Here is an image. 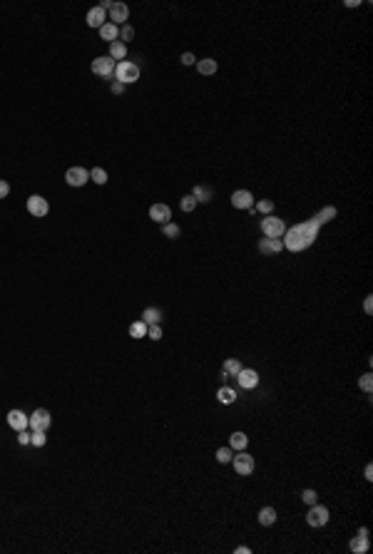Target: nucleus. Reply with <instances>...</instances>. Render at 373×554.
<instances>
[{"label":"nucleus","instance_id":"obj_1","mask_svg":"<svg viewBox=\"0 0 373 554\" xmlns=\"http://www.w3.org/2000/svg\"><path fill=\"white\" fill-rule=\"evenodd\" d=\"M316 236L318 234L311 231L306 224H296V226H291V229L284 231L281 241H284V249H289V251H304V249H309L316 241Z\"/></svg>","mask_w":373,"mask_h":554},{"label":"nucleus","instance_id":"obj_2","mask_svg":"<svg viewBox=\"0 0 373 554\" xmlns=\"http://www.w3.org/2000/svg\"><path fill=\"white\" fill-rule=\"evenodd\" d=\"M117 82H122V85H129V82H137L139 80V65H134V62H129V60H122V62H117L115 65V75H112Z\"/></svg>","mask_w":373,"mask_h":554},{"label":"nucleus","instance_id":"obj_3","mask_svg":"<svg viewBox=\"0 0 373 554\" xmlns=\"http://www.w3.org/2000/svg\"><path fill=\"white\" fill-rule=\"evenodd\" d=\"M284 231H286V226H284V222H281L279 217L269 214V217L261 219V234H264L266 239H281Z\"/></svg>","mask_w":373,"mask_h":554},{"label":"nucleus","instance_id":"obj_4","mask_svg":"<svg viewBox=\"0 0 373 554\" xmlns=\"http://www.w3.org/2000/svg\"><path fill=\"white\" fill-rule=\"evenodd\" d=\"M115 65H117V62H115L110 55H100V57L92 60V72L100 75V77H105V80H112V75H115Z\"/></svg>","mask_w":373,"mask_h":554},{"label":"nucleus","instance_id":"obj_5","mask_svg":"<svg viewBox=\"0 0 373 554\" xmlns=\"http://www.w3.org/2000/svg\"><path fill=\"white\" fill-rule=\"evenodd\" d=\"M232 465H234L237 475H242V477H247V475L254 472V457H251L249 452H244V450H239V452L232 457Z\"/></svg>","mask_w":373,"mask_h":554},{"label":"nucleus","instance_id":"obj_6","mask_svg":"<svg viewBox=\"0 0 373 554\" xmlns=\"http://www.w3.org/2000/svg\"><path fill=\"white\" fill-rule=\"evenodd\" d=\"M65 181L70 184V187H85V184L90 181V171L82 169V166H70L65 171Z\"/></svg>","mask_w":373,"mask_h":554},{"label":"nucleus","instance_id":"obj_7","mask_svg":"<svg viewBox=\"0 0 373 554\" xmlns=\"http://www.w3.org/2000/svg\"><path fill=\"white\" fill-rule=\"evenodd\" d=\"M306 522L311 524V527H323L326 522H328V507H323V504H311V509H309V514H306Z\"/></svg>","mask_w":373,"mask_h":554},{"label":"nucleus","instance_id":"obj_8","mask_svg":"<svg viewBox=\"0 0 373 554\" xmlns=\"http://www.w3.org/2000/svg\"><path fill=\"white\" fill-rule=\"evenodd\" d=\"M50 423H53V418H50V413L45 410V408H38L33 415H30V420H28V428L30 430H48L50 428Z\"/></svg>","mask_w":373,"mask_h":554},{"label":"nucleus","instance_id":"obj_9","mask_svg":"<svg viewBox=\"0 0 373 554\" xmlns=\"http://www.w3.org/2000/svg\"><path fill=\"white\" fill-rule=\"evenodd\" d=\"M127 18H129V8L124 5V3H112V8H110V23H115L117 28H122L124 23H127Z\"/></svg>","mask_w":373,"mask_h":554},{"label":"nucleus","instance_id":"obj_10","mask_svg":"<svg viewBox=\"0 0 373 554\" xmlns=\"http://www.w3.org/2000/svg\"><path fill=\"white\" fill-rule=\"evenodd\" d=\"M28 212H30L33 217H45V214L50 212V204H48V199H43L40 194H33V197H28Z\"/></svg>","mask_w":373,"mask_h":554},{"label":"nucleus","instance_id":"obj_11","mask_svg":"<svg viewBox=\"0 0 373 554\" xmlns=\"http://www.w3.org/2000/svg\"><path fill=\"white\" fill-rule=\"evenodd\" d=\"M232 207L234 209H251L254 207V194L247 192V189H237L232 194Z\"/></svg>","mask_w":373,"mask_h":554},{"label":"nucleus","instance_id":"obj_12","mask_svg":"<svg viewBox=\"0 0 373 554\" xmlns=\"http://www.w3.org/2000/svg\"><path fill=\"white\" fill-rule=\"evenodd\" d=\"M237 381H239V388L251 390V388H256V386H259V373H256V371H251V368H242L239 376H237Z\"/></svg>","mask_w":373,"mask_h":554},{"label":"nucleus","instance_id":"obj_13","mask_svg":"<svg viewBox=\"0 0 373 554\" xmlns=\"http://www.w3.org/2000/svg\"><path fill=\"white\" fill-rule=\"evenodd\" d=\"M149 219L164 226V224L172 219V209H169L167 204H152V207H149Z\"/></svg>","mask_w":373,"mask_h":554},{"label":"nucleus","instance_id":"obj_14","mask_svg":"<svg viewBox=\"0 0 373 554\" xmlns=\"http://www.w3.org/2000/svg\"><path fill=\"white\" fill-rule=\"evenodd\" d=\"M28 420H30V415H25L23 410H10V413H8V425H10L15 433L28 430Z\"/></svg>","mask_w":373,"mask_h":554},{"label":"nucleus","instance_id":"obj_15","mask_svg":"<svg viewBox=\"0 0 373 554\" xmlns=\"http://www.w3.org/2000/svg\"><path fill=\"white\" fill-rule=\"evenodd\" d=\"M242 368H244V365H242L237 358H227V360H224V365H222V381L227 383L229 378H237Z\"/></svg>","mask_w":373,"mask_h":554},{"label":"nucleus","instance_id":"obj_16","mask_svg":"<svg viewBox=\"0 0 373 554\" xmlns=\"http://www.w3.org/2000/svg\"><path fill=\"white\" fill-rule=\"evenodd\" d=\"M281 249H284V241H281V239H261V241H259V251L266 254V256L279 254Z\"/></svg>","mask_w":373,"mask_h":554},{"label":"nucleus","instance_id":"obj_17","mask_svg":"<svg viewBox=\"0 0 373 554\" xmlns=\"http://www.w3.org/2000/svg\"><path fill=\"white\" fill-rule=\"evenodd\" d=\"M105 23H107V13H105L102 8H92V10L87 13V25H90V28H97V30H100Z\"/></svg>","mask_w":373,"mask_h":554},{"label":"nucleus","instance_id":"obj_18","mask_svg":"<svg viewBox=\"0 0 373 554\" xmlns=\"http://www.w3.org/2000/svg\"><path fill=\"white\" fill-rule=\"evenodd\" d=\"M100 38L105 40V43H115V40H120V28L115 25V23H105L102 28H100Z\"/></svg>","mask_w":373,"mask_h":554},{"label":"nucleus","instance_id":"obj_19","mask_svg":"<svg viewBox=\"0 0 373 554\" xmlns=\"http://www.w3.org/2000/svg\"><path fill=\"white\" fill-rule=\"evenodd\" d=\"M110 57H112L115 62H117V60L122 62V60L127 57V45H124V43H120V40L110 43Z\"/></svg>","mask_w":373,"mask_h":554},{"label":"nucleus","instance_id":"obj_20","mask_svg":"<svg viewBox=\"0 0 373 554\" xmlns=\"http://www.w3.org/2000/svg\"><path fill=\"white\" fill-rule=\"evenodd\" d=\"M217 398H219V403H222V405H232V403L237 400V390H234V388H229V386H222V388L217 390Z\"/></svg>","mask_w":373,"mask_h":554},{"label":"nucleus","instance_id":"obj_21","mask_svg":"<svg viewBox=\"0 0 373 554\" xmlns=\"http://www.w3.org/2000/svg\"><path fill=\"white\" fill-rule=\"evenodd\" d=\"M142 321H144L147 326H154V323H159V321H162V311H159V308H154V306H149V308H144V311H142Z\"/></svg>","mask_w":373,"mask_h":554},{"label":"nucleus","instance_id":"obj_22","mask_svg":"<svg viewBox=\"0 0 373 554\" xmlns=\"http://www.w3.org/2000/svg\"><path fill=\"white\" fill-rule=\"evenodd\" d=\"M351 552L353 554H363V552H368V537H363V534H356L353 539H351Z\"/></svg>","mask_w":373,"mask_h":554},{"label":"nucleus","instance_id":"obj_23","mask_svg":"<svg viewBox=\"0 0 373 554\" xmlns=\"http://www.w3.org/2000/svg\"><path fill=\"white\" fill-rule=\"evenodd\" d=\"M274 522H276V509H274V507H264V509H259V524L271 527Z\"/></svg>","mask_w":373,"mask_h":554},{"label":"nucleus","instance_id":"obj_24","mask_svg":"<svg viewBox=\"0 0 373 554\" xmlns=\"http://www.w3.org/2000/svg\"><path fill=\"white\" fill-rule=\"evenodd\" d=\"M197 70H199V75H214V72H217V60L204 57V60L197 62Z\"/></svg>","mask_w":373,"mask_h":554},{"label":"nucleus","instance_id":"obj_25","mask_svg":"<svg viewBox=\"0 0 373 554\" xmlns=\"http://www.w3.org/2000/svg\"><path fill=\"white\" fill-rule=\"evenodd\" d=\"M247 445H249V438H247L244 433H234V435L229 438V447H232V450H237V452H239V450H244Z\"/></svg>","mask_w":373,"mask_h":554},{"label":"nucleus","instance_id":"obj_26","mask_svg":"<svg viewBox=\"0 0 373 554\" xmlns=\"http://www.w3.org/2000/svg\"><path fill=\"white\" fill-rule=\"evenodd\" d=\"M192 197H194L197 202H204V204H207V202H212L214 192H212L209 187H199V184H197V187H194V194H192Z\"/></svg>","mask_w":373,"mask_h":554},{"label":"nucleus","instance_id":"obj_27","mask_svg":"<svg viewBox=\"0 0 373 554\" xmlns=\"http://www.w3.org/2000/svg\"><path fill=\"white\" fill-rule=\"evenodd\" d=\"M144 335H147V323L139 318L129 326V338H144Z\"/></svg>","mask_w":373,"mask_h":554},{"label":"nucleus","instance_id":"obj_28","mask_svg":"<svg viewBox=\"0 0 373 554\" xmlns=\"http://www.w3.org/2000/svg\"><path fill=\"white\" fill-rule=\"evenodd\" d=\"M333 217H336V207H323V209L316 214V222L323 226V224H326V222H331Z\"/></svg>","mask_w":373,"mask_h":554},{"label":"nucleus","instance_id":"obj_29","mask_svg":"<svg viewBox=\"0 0 373 554\" xmlns=\"http://www.w3.org/2000/svg\"><path fill=\"white\" fill-rule=\"evenodd\" d=\"M197 204H199V202H197V199H194L192 194H186V197H182V202H179L182 212H186V214H189V212H194V209H197Z\"/></svg>","mask_w":373,"mask_h":554},{"label":"nucleus","instance_id":"obj_30","mask_svg":"<svg viewBox=\"0 0 373 554\" xmlns=\"http://www.w3.org/2000/svg\"><path fill=\"white\" fill-rule=\"evenodd\" d=\"M90 179H92L95 184H100V187H102V184H107V171H105V169H100V166H95V169L90 171Z\"/></svg>","mask_w":373,"mask_h":554},{"label":"nucleus","instance_id":"obj_31","mask_svg":"<svg viewBox=\"0 0 373 554\" xmlns=\"http://www.w3.org/2000/svg\"><path fill=\"white\" fill-rule=\"evenodd\" d=\"M48 443V438H45V430H33L30 433V445H35V447H43Z\"/></svg>","mask_w":373,"mask_h":554},{"label":"nucleus","instance_id":"obj_32","mask_svg":"<svg viewBox=\"0 0 373 554\" xmlns=\"http://www.w3.org/2000/svg\"><path fill=\"white\" fill-rule=\"evenodd\" d=\"M132 38H134V28L124 23V25L120 28V43H124V45H127V43H129Z\"/></svg>","mask_w":373,"mask_h":554},{"label":"nucleus","instance_id":"obj_33","mask_svg":"<svg viewBox=\"0 0 373 554\" xmlns=\"http://www.w3.org/2000/svg\"><path fill=\"white\" fill-rule=\"evenodd\" d=\"M162 231H164V236H167V239H179V231H182V229H179L177 224L167 222V224L162 226Z\"/></svg>","mask_w":373,"mask_h":554},{"label":"nucleus","instance_id":"obj_34","mask_svg":"<svg viewBox=\"0 0 373 554\" xmlns=\"http://www.w3.org/2000/svg\"><path fill=\"white\" fill-rule=\"evenodd\" d=\"M358 388H361L363 393H371V390H373V376H371V373L361 376V378H358Z\"/></svg>","mask_w":373,"mask_h":554},{"label":"nucleus","instance_id":"obj_35","mask_svg":"<svg viewBox=\"0 0 373 554\" xmlns=\"http://www.w3.org/2000/svg\"><path fill=\"white\" fill-rule=\"evenodd\" d=\"M254 209H256V212H261V214H266V217H269V214H271V212H274V202H271V199H259V204H256V207H254Z\"/></svg>","mask_w":373,"mask_h":554},{"label":"nucleus","instance_id":"obj_36","mask_svg":"<svg viewBox=\"0 0 373 554\" xmlns=\"http://www.w3.org/2000/svg\"><path fill=\"white\" fill-rule=\"evenodd\" d=\"M232 457H234V452H232V447H219L217 450V460L224 465V462H232Z\"/></svg>","mask_w":373,"mask_h":554},{"label":"nucleus","instance_id":"obj_37","mask_svg":"<svg viewBox=\"0 0 373 554\" xmlns=\"http://www.w3.org/2000/svg\"><path fill=\"white\" fill-rule=\"evenodd\" d=\"M301 499H304V502H306L309 507H311V504H316V502H318V497H316V490H304V492H301Z\"/></svg>","mask_w":373,"mask_h":554},{"label":"nucleus","instance_id":"obj_38","mask_svg":"<svg viewBox=\"0 0 373 554\" xmlns=\"http://www.w3.org/2000/svg\"><path fill=\"white\" fill-rule=\"evenodd\" d=\"M147 335H149L152 340H159V338H162V328H159V323H154V326H147Z\"/></svg>","mask_w":373,"mask_h":554},{"label":"nucleus","instance_id":"obj_39","mask_svg":"<svg viewBox=\"0 0 373 554\" xmlns=\"http://www.w3.org/2000/svg\"><path fill=\"white\" fill-rule=\"evenodd\" d=\"M8 194H10V184L5 179H0V199H5Z\"/></svg>","mask_w":373,"mask_h":554},{"label":"nucleus","instance_id":"obj_40","mask_svg":"<svg viewBox=\"0 0 373 554\" xmlns=\"http://www.w3.org/2000/svg\"><path fill=\"white\" fill-rule=\"evenodd\" d=\"M179 60H182V65H194V62H197V57H194L192 53H184Z\"/></svg>","mask_w":373,"mask_h":554},{"label":"nucleus","instance_id":"obj_41","mask_svg":"<svg viewBox=\"0 0 373 554\" xmlns=\"http://www.w3.org/2000/svg\"><path fill=\"white\" fill-rule=\"evenodd\" d=\"M18 443H20V445H30V433H28V430H20V433H18Z\"/></svg>","mask_w":373,"mask_h":554},{"label":"nucleus","instance_id":"obj_42","mask_svg":"<svg viewBox=\"0 0 373 554\" xmlns=\"http://www.w3.org/2000/svg\"><path fill=\"white\" fill-rule=\"evenodd\" d=\"M363 311L371 316L373 313V296H366V301H363Z\"/></svg>","mask_w":373,"mask_h":554},{"label":"nucleus","instance_id":"obj_43","mask_svg":"<svg viewBox=\"0 0 373 554\" xmlns=\"http://www.w3.org/2000/svg\"><path fill=\"white\" fill-rule=\"evenodd\" d=\"M124 87H127V85H122V82H117V80L112 82V92H115V95H122V92H124Z\"/></svg>","mask_w":373,"mask_h":554},{"label":"nucleus","instance_id":"obj_44","mask_svg":"<svg viewBox=\"0 0 373 554\" xmlns=\"http://www.w3.org/2000/svg\"><path fill=\"white\" fill-rule=\"evenodd\" d=\"M97 8H102V10H110L112 8V0H100V5Z\"/></svg>","mask_w":373,"mask_h":554},{"label":"nucleus","instance_id":"obj_45","mask_svg":"<svg viewBox=\"0 0 373 554\" xmlns=\"http://www.w3.org/2000/svg\"><path fill=\"white\" fill-rule=\"evenodd\" d=\"M366 480H373V467L366 465Z\"/></svg>","mask_w":373,"mask_h":554},{"label":"nucleus","instance_id":"obj_46","mask_svg":"<svg viewBox=\"0 0 373 554\" xmlns=\"http://www.w3.org/2000/svg\"><path fill=\"white\" fill-rule=\"evenodd\" d=\"M346 5L348 8H356V5H361V0H346Z\"/></svg>","mask_w":373,"mask_h":554},{"label":"nucleus","instance_id":"obj_47","mask_svg":"<svg viewBox=\"0 0 373 554\" xmlns=\"http://www.w3.org/2000/svg\"><path fill=\"white\" fill-rule=\"evenodd\" d=\"M249 552H251L249 547H237V554H249Z\"/></svg>","mask_w":373,"mask_h":554}]
</instances>
